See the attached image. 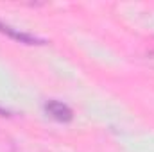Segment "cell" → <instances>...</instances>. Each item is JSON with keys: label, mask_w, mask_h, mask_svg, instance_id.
<instances>
[{"label": "cell", "mask_w": 154, "mask_h": 152, "mask_svg": "<svg viewBox=\"0 0 154 152\" xmlns=\"http://www.w3.org/2000/svg\"><path fill=\"white\" fill-rule=\"evenodd\" d=\"M45 113L48 114L50 118H54V120H57V122H63V123H66V122H70V120L74 118L72 109H70L66 104L59 102V100H48V102L45 104Z\"/></svg>", "instance_id": "1"}, {"label": "cell", "mask_w": 154, "mask_h": 152, "mask_svg": "<svg viewBox=\"0 0 154 152\" xmlns=\"http://www.w3.org/2000/svg\"><path fill=\"white\" fill-rule=\"evenodd\" d=\"M0 32L5 34V36H9V38L16 39V41H20V43H25V45H43L45 43V39L38 38V36H32L29 32H22V31H18V29H14L11 25L4 23L2 20H0Z\"/></svg>", "instance_id": "2"}]
</instances>
